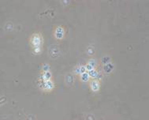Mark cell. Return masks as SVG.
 <instances>
[{"label":"cell","instance_id":"4fadbf2b","mask_svg":"<svg viewBox=\"0 0 149 120\" xmlns=\"http://www.w3.org/2000/svg\"><path fill=\"white\" fill-rule=\"evenodd\" d=\"M98 72H99V70L98 69H93L90 71H88V75L89 77H91V79H93V78H95L97 74H98Z\"/></svg>","mask_w":149,"mask_h":120},{"label":"cell","instance_id":"ac0fdd59","mask_svg":"<svg viewBox=\"0 0 149 120\" xmlns=\"http://www.w3.org/2000/svg\"><path fill=\"white\" fill-rule=\"evenodd\" d=\"M7 102V98L6 96H1V98H0V104L1 105H3L5 104Z\"/></svg>","mask_w":149,"mask_h":120},{"label":"cell","instance_id":"6da1fadb","mask_svg":"<svg viewBox=\"0 0 149 120\" xmlns=\"http://www.w3.org/2000/svg\"><path fill=\"white\" fill-rule=\"evenodd\" d=\"M28 43L31 50L36 48H43L44 37L43 33L39 31L33 32L28 38Z\"/></svg>","mask_w":149,"mask_h":120},{"label":"cell","instance_id":"ba28073f","mask_svg":"<svg viewBox=\"0 0 149 120\" xmlns=\"http://www.w3.org/2000/svg\"><path fill=\"white\" fill-rule=\"evenodd\" d=\"M77 77H78L80 82H81V83H87L91 80V77H89L88 72H85L84 73H81Z\"/></svg>","mask_w":149,"mask_h":120},{"label":"cell","instance_id":"5bb4252c","mask_svg":"<svg viewBox=\"0 0 149 120\" xmlns=\"http://www.w3.org/2000/svg\"><path fill=\"white\" fill-rule=\"evenodd\" d=\"M111 62V58L110 56H108V55L104 56V57L101 59V60H100V63H101L103 66L105 65V64H107V63H108V62Z\"/></svg>","mask_w":149,"mask_h":120},{"label":"cell","instance_id":"9c48e42d","mask_svg":"<svg viewBox=\"0 0 149 120\" xmlns=\"http://www.w3.org/2000/svg\"><path fill=\"white\" fill-rule=\"evenodd\" d=\"M42 74V78L44 80V81H50V80H53V73L51 72V70L45 72Z\"/></svg>","mask_w":149,"mask_h":120},{"label":"cell","instance_id":"8992f818","mask_svg":"<svg viewBox=\"0 0 149 120\" xmlns=\"http://www.w3.org/2000/svg\"><path fill=\"white\" fill-rule=\"evenodd\" d=\"M114 67H115L114 64L112 62H108V63L103 66V72L104 73L109 75V74H111V73H112L114 72Z\"/></svg>","mask_w":149,"mask_h":120},{"label":"cell","instance_id":"2e32d148","mask_svg":"<svg viewBox=\"0 0 149 120\" xmlns=\"http://www.w3.org/2000/svg\"><path fill=\"white\" fill-rule=\"evenodd\" d=\"M103 77H104V73H103V71H101V70H99V72H98V74H97V76H96V79H98L99 81H102V79H103Z\"/></svg>","mask_w":149,"mask_h":120},{"label":"cell","instance_id":"9a60e30c","mask_svg":"<svg viewBox=\"0 0 149 120\" xmlns=\"http://www.w3.org/2000/svg\"><path fill=\"white\" fill-rule=\"evenodd\" d=\"M80 69H81V65L78 64V65L75 66L73 67V70H72V73H73V75H75V76H78V75L81 73Z\"/></svg>","mask_w":149,"mask_h":120},{"label":"cell","instance_id":"e0dca14e","mask_svg":"<svg viewBox=\"0 0 149 120\" xmlns=\"http://www.w3.org/2000/svg\"><path fill=\"white\" fill-rule=\"evenodd\" d=\"M13 23L11 22H7L6 25H5V29L6 30H13Z\"/></svg>","mask_w":149,"mask_h":120},{"label":"cell","instance_id":"277c9868","mask_svg":"<svg viewBox=\"0 0 149 120\" xmlns=\"http://www.w3.org/2000/svg\"><path fill=\"white\" fill-rule=\"evenodd\" d=\"M88 87L90 89V90L94 93H97L100 91V88H101V82L99 81L96 78H93L91 79L88 82Z\"/></svg>","mask_w":149,"mask_h":120},{"label":"cell","instance_id":"52a82bcc","mask_svg":"<svg viewBox=\"0 0 149 120\" xmlns=\"http://www.w3.org/2000/svg\"><path fill=\"white\" fill-rule=\"evenodd\" d=\"M59 55H60V51L58 48L51 47V49H49V56L51 59H56L59 56Z\"/></svg>","mask_w":149,"mask_h":120},{"label":"cell","instance_id":"30bf717a","mask_svg":"<svg viewBox=\"0 0 149 120\" xmlns=\"http://www.w3.org/2000/svg\"><path fill=\"white\" fill-rule=\"evenodd\" d=\"M85 52L86 54L90 56V57H93L95 55V48L93 46H88L87 47L86 50H85Z\"/></svg>","mask_w":149,"mask_h":120},{"label":"cell","instance_id":"3957f363","mask_svg":"<svg viewBox=\"0 0 149 120\" xmlns=\"http://www.w3.org/2000/svg\"><path fill=\"white\" fill-rule=\"evenodd\" d=\"M37 85L39 90L43 93H51L56 86L54 79L50 80V81H44L42 77L38 80Z\"/></svg>","mask_w":149,"mask_h":120},{"label":"cell","instance_id":"8fae6325","mask_svg":"<svg viewBox=\"0 0 149 120\" xmlns=\"http://www.w3.org/2000/svg\"><path fill=\"white\" fill-rule=\"evenodd\" d=\"M51 70V65L49 63H43L41 65V69H40V73H43L45 72Z\"/></svg>","mask_w":149,"mask_h":120},{"label":"cell","instance_id":"5b68a950","mask_svg":"<svg viewBox=\"0 0 149 120\" xmlns=\"http://www.w3.org/2000/svg\"><path fill=\"white\" fill-rule=\"evenodd\" d=\"M65 83L68 87H73L75 83V77L72 73H69L65 77Z\"/></svg>","mask_w":149,"mask_h":120},{"label":"cell","instance_id":"7a4b0ae2","mask_svg":"<svg viewBox=\"0 0 149 120\" xmlns=\"http://www.w3.org/2000/svg\"><path fill=\"white\" fill-rule=\"evenodd\" d=\"M66 34H67V28L65 25H56L53 26L52 36L56 41L62 42L66 39Z\"/></svg>","mask_w":149,"mask_h":120},{"label":"cell","instance_id":"d6986e66","mask_svg":"<svg viewBox=\"0 0 149 120\" xmlns=\"http://www.w3.org/2000/svg\"><path fill=\"white\" fill-rule=\"evenodd\" d=\"M80 72H81V73H84L87 72V70H86V68H85V65H84H84H81ZM81 73H80V74H81Z\"/></svg>","mask_w":149,"mask_h":120},{"label":"cell","instance_id":"7c38bea8","mask_svg":"<svg viewBox=\"0 0 149 120\" xmlns=\"http://www.w3.org/2000/svg\"><path fill=\"white\" fill-rule=\"evenodd\" d=\"M88 64H90L94 69H98V66H99V62H98V60L95 59H89L88 62Z\"/></svg>","mask_w":149,"mask_h":120},{"label":"cell","instance_id":"ffe728a7","mask_svg":"<svg viewBox=\"0 0 149 120\" xmlns=\"http://www.w3.org/2000/svg\"><path fill=\"white\" fill-rule=\"evenodd\" d=\"M84 65H85V68H86L87 72H88V71H90V70H91L94 69V68H93L90 64H88V63H86V64H84Z\"/></svg>","mask_w":149,"mask_h":120}]
</instances>
